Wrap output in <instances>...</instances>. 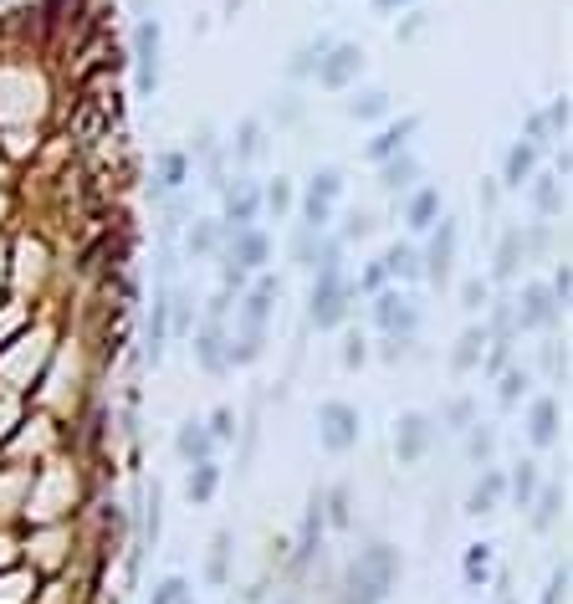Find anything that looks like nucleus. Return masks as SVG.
Returning a JSON list of instances; mask_svg holds the SVG:
<instances>
[{
	"instance_id": "31",
	"label": "nucleus",
	"mask_w": 573,
	"mask_h": 604,
	"mask_svg": "<svg viewBox=\"0 0 573 604\" xmlns=\"http://www.w3.org/2000/svg\"><path fill=\"white\" fill-rule=\"evenodd\" d=\"M517 272H522V241H517V226H507L492 256V282H512Z\"/></svg>"
},
{
	"instance_id": "47",
	"label": "nucleus",
	"mask_w": 573,
	"mask_h": 604,
	"mask_svg": "<svg viewBox=\"0 0 573 604\" xmlns=\"http://www.w3.org/2000/svg\"><path fill=\"white\" fill-rule=\"evenodd\" d=\"M487 302H492V282H481V277L461 282V313H487Z\"/></svg>"
},
{
	"instance_id": "25",
	"label": "nucleus",
	"mask_w": 573,
	"mask_h": 604,
	"mask_svg": "<svg viewBox=\"0 0 573 604\" xmlns=\"http://www.w3.org/2000/svg\"><path fill=\"white\" fill-rule=\"evenodd\" d=\"M481 354H487V323L461 328L456 349H451V374H471V369H481Z\"/></svg>"
},
{
	"instance_id": "43",
	"label": "nucleus",
	"mask_w": 573,
	"mask_h": 604,
	"mask_svg": "<svg viewBox=\"0 0 573 604\" xmlns=\"http://www.w3.org/2000/svg\"><path fill=\"white\" fill-rule=\"evenodd\" d=\"M328 231H307V226H297V236H292V267H302V272H313V256H318V241H323Z\"/></svg>"
},
{
	"instance_id": "55",
	"label": "nucleus",
	"mask_w": 573,
	"mask_h": 604,
	"mask_svg": "<svg viewBox=\"0 0 573 604\" xmlns=\"http://www.w3.org/2000/svg\"><path fill=\"white\" fill-rule=\"evenodd\" d=\"M548 287H553V297L563 302V313H568V297H573V272H568V262L553 272V282H548Z\"/></svg>"
},
{
	"instance_id": "5",
	"label": "nucleus",
	"mask_w": 573,
	"mask_h": 604,
	"mask_svg": "<svg viewBox=\"0 0 573 604\" xmlns=\"http://www.w3.org/2000/svg\"><path fill=\"white\" fill-rule=\"evenodd\" d=\"M364 441V415L359 405H348V400H323L318 405V446L328 456H348Z\"/></svg>"
},
{
	"instance_id": "39",
	"label": "nucleus",
	"mask_w": 573,
	"mask_h": 604,
	"mask_svg": "<svg viewBox=\"0 0 573 604\" xmlns=\"http://www.w3.org/2000/svg\"><path fill=\"white\" fill-rule=\"evenodd\" d=\"M517 241H522V262H538V256L553 251V221H533V226H517Z\"/></svg>"
},
{
	"instance_id": "21",
	"label": "nucleus",
	"mask_w": 573,
	"mask_h": 604,
	"mask_svg": "<svg viewBox=\"0 0 573 604\" xmlns=\"http://www.w3.org/2000/svg\"><path fill=\"white\" fill-rule=\"evenodd\" d=\"M174 456H180L185 466L190 461H215V441H210V430H205V420H180V430H174Z\"/></svg>"
},
{
	"instance_id": "37",
	"label": "nucleus",
	"mask_w": 573,
	"mask_h": 604,
	"mask_svg": "<svg viewBox=\"0 0 573 604\" xmlns=\"http://www.w3.org/2000/svg\"><path fill=\"white\" fill-rule=\"evenodd\" d=\"M538 487H543V482H538V461H517V466L507 471V497H512V507H527Z\"/></svg>"
},
{
	"instance_id": "38",
	"label": "nucleus",
	"mask_w": 573,
	"mask_h": 604,
	"mask_svg": "<svg viewBox=\"0 0 573 604\" xmlns=\"http://www.w3.org/2000/svg\"><path fill=\"white\" fill-rule=\"evenodd\" d=\"M389 93L384 88H364V93H354L348 98V118H359V123H379V118H389Z\"/></svg>"
},
{
	"instance_id": "1",
	"label": "nucleus",
	"mask_w": 573,
	"mask_h": 604,
	"mask_svg": "<svg viewBox=\"0 0 573 604\" xmlns=\"http://www.w3.org/2000/svg\"><path fill=\"white\" fill-rule=\"evenodd\" d=\"M400 574H405L400 548L369 543V548L354 558V564H348V574H343V599H338V604H384Z\"/></svg>"
},
{
	"instance_id": "35",
	"label": "nucleus",
	"mask_w": 573,
	"mask_h": 604,
	"mask_svg": "<svg viewBox=\"0 0 573 604\" xmlns=\"http://www.w3.org/2000/svg\"><path fill=\"white\" fill-rule=\"evenodd\" d=\"M328 47H333V36H313V41H302V47L292 52V62H287V77H292V82H302V77H313Z\"/></svg>"
},
{
	"instance_id": "46",
	"label": "nucleus",
	"mask_w": 573,
	"mask_h": 604,
	"mask_svg": "<svg viewBox=\"0 0 573 604\" xmlns=\"http://www.w3.org/2000/svg\"><path fill=\"white\" fill-rule=\"evenodd\" d=\"M159 528H164V487L154 482V487H149V512H144V543H149V548L159 543Z\"/></svg>"
},
{
	"instance_id": "12",
	"label": "nucleus",
	"mask_w": 573,
	"mask_h": 604,
	"mask_svg": "<svg viewBox=\"0 0 573 604\" xmlns=\"http://www.w3.org/2000/svg\"><path fill=\"white\" fill-rule=\"evenodd\" d=\"M220 200H226V215H220L226 236H231V231H246V226L261 221V185H256L251 175H236V185L220 190Z\"/></svg>"
},
{
	"instance_id": "14",
	"label": "nucleus",
	"mask_w": 573,
	"mask_h": 604,
	"mask_svg": "<svg viewBox=\"0 0 573 604\" xmlns=\"http://www.w3.org/2000/svg\"><path fill=\"white\" fill-rule=\"evenodd\" d=\"M277 297H282V282H277V277H256V282L241 292V308H236L241 328H267L272 313H277Z\"/></svg>"
},
{
	"instance_id": "17",
	"label": "nucleus",
	"mask_w": 573,
	"mask_h": 604,
	"mask_svg": "<svg viewBox=\"0 0 573 604\" xmlns=\"http://www.w3.org/2000/svg\"><path fill=\"white\" fill-rule=\"evenodd\" d=\"M420 180H425V164H420L410 149L379 164V190H384V195H394V200H400V195H410Z\"/></svg>"
},
{
	"instance_id": "36",
	"label": "nucleus",
	"mask_w": 573,
	"mask_h": 604,
	"mask_svg": "<svg viewBox=\"0 0 573 604\" xmlns=\"http://www.w3.org/2000/svg\"><path fill=\"white\" fill-rule=\"evenodd\" d=\"M533 390V374H527L522 364H507L502 374H497V405L502 410H512V405H522V395Z\"/></svg>"
},
{
	"instance_id": "63",
	"label": "nucleus",
	"mask_w": 573,
	"mask_h": 604,
	"mask_svg": "<svg viewBox=\"0 0 573 604\" xmlns=\"http://www.w3.org/2000/svg\"><path fill=\"white\" fill-rule=\"evenodd\" d=\"M139 11H149V0H139Z\"/></svg>"
},
{
	"instance_id": "15",
	"label": "nucleus",
	"mask_w": 573,
	"mask_h": 604,
	"mask_svg": "<svg viewBox=\"0 0 573 604\" xmlns=\"http://www.w3.org/2000/svg\"><path fill=\"white\" fill-rule=\"evenodd\" d=\"M558 430H563V405L553 395H538L527 405V441L538 451H548V446H558Z\"/></svg>"
},
{
	"instance_id": "60",
	"label": "nucleus",
	"mask_w": 573,
	"mask_h": 604,
	"mask_svg": "<svg viewBox=\"0 0 573 604\" xmlns=\"http://www.w3.org/2000/svg\"><path fill=\"white\" fill-rule=\"evenodd\" d=\"M297 113H302V103H297V98H292V93H287V103H282V118H287V123H292V118H297Z\"/></svg>"
},
{
	"instance_id": "32",
	"label": "nucleus",
	"mask_w": 573,
	"mask_h": 604,
	"mask_svg": "<svg viewBox=\"0 0 573 604\" xmlns=\"http://www.w3.org/2000/svg\"><path fill=\"white\" fill-rule=\"evenodd\" d=\"M226 579H231V533L220 528V533L210 538V558H205V584H210V589H226Z\"/></svg>"
},
{
	"instance_id": "27",
	"label": "nucleus",
	"mask_w": 573,
	"mask_h": 604,
	"mask_svg": "<svg viewBox=\"0 0 573 604\" xmlns=\"http://www.w3.org/2000/svg\"><path fill=\"white\" fill-rule=\"evenodd\" d=\"M190 169H195V164H190V154H185V149H164V154L154 159V180H159V190H164V195H180V190H185V180H190Z\"/></svg>"
},
{
	"instance_id": "54",
	"label": "nucleus",
	"mask_w": 573,
	"mask_h": 604,
	"mask_svg": "<svg viewBox=\"0 0 573 604\" xmlns=\"http://www.w3.org/2000/svg\"><path fill=\"white\" fill-rule=\"evenodd\" d=\"M430 26V11H420V6H410V16L400 21V41H415L420 31Z\"/></svg>"
},
{
	"instance_id": "41",
	"label": "nucleus",
	"mask_w": 573,
	"mask_h": 604,
	"mask_svg": "<svg viewBox=\"0 0 573 604\" xmlns=\"http://www.w3.org/2000/svg\"><path fill=\"white\" fill-rule=\"evenodd\" d=\"M476 420H481V410H476V400H471V395H456V400L446 405V415H440L435 425H446V430H451V436H466V430H471Z\"/></svg>"
},
{
	"instance_id": "7",
	"label": "nucleus",
	"mask_w": 573,
	"mask_h": 604,
	"mask_svg": "<svg viewBox=\"0 0 573 604\" xmlns=\"http://www.w3.org/2000/svg\"><path fill=\"white\" fill-rule=\"evenodd\" d=\"M343 200V169L323 164L313 169V180L302 190V226L307 231H333V205Z\"/></svg>"
},
{
	"instance_id": "49",
	"label": "nucleus",
	"mask_w": 573,
	"mask_h": 604,
	"mask_svg": "<svg viewBox=\"0 0 573 604\" xmlns=\"http://www.w3.org/2000/svg\"><path fill=\"white\" fill-rule=\"evenodd\" d=\"M369 231H374V215H369V210H348V215H343L338 241H343V246H354V241H364Z\"/></svg>"
},
{
	"instance_id": "57",
	"label": "nucleus",
	"mask_w": 573,
	"mask_h": 604,
	"mask_svg": "<svg viewBox=\"0 0 573 604\" xmlns=\"http://www.w3.org/2000/svg\"><path fill=\"white\" fill-rule=\"evenodd\" d=\"M543 113L553 118V128H558V134H568V98H553V103H548Z\"/></svg>"
},
{
	"instance_id": "51",
	"label": "nucleus",
	"mask_w": 573,
	"mask_h": 604,
	"mask_svg": "<svg viewBox=\"0 0 573 604\" xmlns=\"http://www.w3.org/2000/svg\"><path fill=\"white\" fill-rule=\"evenodd\" d=\"M389 287V277H384V262H369L364 272H359V282H354V292H364V297H374V292H384Z\"/></svg>"
},
{
	"instance_id": "52",
	"label": "nucleus",
	"mask_w": 573,
	"mask_h": 604,
	"mask_svg": "<svg viewBox=\"0 0 573 604\" xmlns=\"http://www.w3.org/2000/svg\"><path fill=\"white\" fill-rule=\"evenodd\" d=\"M410 354H415V338H384L379 343V359L384 364H405Z\"/></svg>"
},
{
	"instance_id": "40",
	"label": "nucleus",
	"mask_w": 573,
	"mask_h": 604,
	"mask_svg": "<svg viewBox=\"0 0 573 604\" xmlns=\"http://www.w3.org/2000/svg\"><path fill=\"white\" fill-rule=\"evenodd\" d=\"M323 523L328 528H348V523H354V492H348V487H328L323 492Z\"/></svg>"
},
{
	"instance_id": "61",
	"label": "nucleus",
	"mask_w": 573,
	"mask_h": 604,
	"mask_svg": "<svg viewBox=\"0 0 573 604\" xmlns=\"http://www.w3.org/2000/svg\"><path fill=\"white\" fill-rule=\"evenodd\" d=\"M246 6V0H226V21H236V11Z\"/></svg>"
},
{
	"instance_id": "33",
	"label": "nucleus",
	"mask_w": 573,
	"mask_h": 604,
	"mask_svg": "<svg viewBox=\"0 0 573 604\" xmlns=\"http://www.w3.org/2000/svg\"><path fill=\"white\" fill-rule=\"evenodd\" d=\"M492 456H497V425L492 420H476L466 430V461L471 466H492Z\"/></svg>"
},
{
	"instance_id": "45",
	"label": "nucleus",
	"mask_w": 573,
	"mask_h": 604,
	"mask_svg": "<svg viewBox=\"0 0 573 604\" xmlns=\"http://www.w3.org/2000/svg\"><path fill=\"white\" fill-rule=\"evenodd\" d=\"M205 430H210V441H215V446L236 441V430H241V425H236V410H231V405H215L210 420H205Z\"/></svg>"
},
{
	"instance_id": "11",
	"label": "nucleus",
	"mask_w": 573,
	"mask_h": 604,
	"mask_svg": "<svg viewBox=\"0 0 573 604\" xmlns=\"http://www.w3.org/2000/svg\"><path fill=\"white\" fill-rule=\"evenodd\" d=\"M220 262H231V267H241V272L251 277V272H261V267L272 262V236L261 231V226L231 231V236H226V246H220Z\"/></svg>"
},
{
	"instance_id": "56",
	"label": "nucleus",
	"mask_w": 573,
	"mask_h": 604,
	"mask_svg": "<svg viewBox=\"0 0 573 604\" xmlns=\"http://www.w3.org/2000/svg\"><path fill=\"white\" fill-rule=\"evenodd\" d=\"M563 594H568V569H558V574L548 579V589H543L538 604H563Z\"/></svg>"
},
{
	"instance_id": "4",
	"label": "nucleus",
	"mask_w": 573,
	"mask_h": 604,
	"mask_svg": "<svg viewBox=\"0 0 573 604\" xmlns=\"http://www.w3.org/2000/svg\"><path fill=\"white\" fill-rule=\"evenodd\" d=\"M456 246H461V221L440 210V221L430 226V241H425V251H420V277H425L430 287H451Z\"/></svg>"
},
{
	"instance_id": "16",
	"label": "nucleus",
	"mask_w": 573,
	"mask_h": 604,
	"mask_svg": "<svg viewBox=\"0 0 573 604\" xmlns=\"http://www.w3.org/2000/svg\"><path fill=\"white\" fill-rule=\"evenodd\" d=\"M507 502V471L502 466H481V477L471 482V492H466V512L471 517H487V512H497Z\"/></svg>"
},
{
	"instance_id": "62",
	"label": "nucleus",
	"mask_w": 573,
	"mask_h": 604,
	"mask_svg": "<svg viewBox=\"0 0 573 604\" xmlns=\"http://www.w3.org/2000/svg\"><path fill=\"white\" fill-rule=\"evenodd\" d=\"M497 604H517V599H512V594H502V599H497Z\"/></svg>"
},
{
	"instance_id": "58",
	"label": "nucleus",
	"mask_w": 573,
	"mask_h": 604,
	"mask_svg": "<svg viewBox=\"0 0 573 604\" xmlns=\"http://www.w3.org/2000/svg\"><path fill=\"white\" fill-rule=\"evenodd\" d=\"M369 6H374V16H394V11H410L415 0H369Z\"/></svg>"
},
{
	"instance_id": "26",
	"label": "nucleus",
	"mask_w": 573,
	"mask_h": 604,
	"mask_svg": "<svg viewBox=\"0 0 573 604\" xmlns=\"http://www.w3.org/2000/svg\"><path fill=\"white\" fill-rule=\"evenodd\" d=\"M261 154H267V123H261V118H241L236 123V139H231V159L236 164H256Z\"/></svg>"
},
{
	"instance_id": "18",
	"label": "nucleus",
	"mask_w": 573,
	"mask_h": 604,
	"mask_svg": "<svg viewBox=\"0 0 573 604\" xmlns=\"http://www.w3.org/2000/svg\"><path fill=\"white\" fill-rule=\"evenodd\" d=\"M195 343H190V349H195V364L205 369V374H226L231 364H226V323H200L195 333H190Z\"/></svg>"
},
{
	"instance_id": "29",
	"label": "nucleus",
	"mask_w": 573,
	"mask_h": 604,
	"mask_svg": "<svg viewBox=\"0 0 573 604\" xmlns=\"http://www.w3.org/2000/svg\"><path fill=\"white\" fill-rule=\"evenodd\" d=\"M215 492H220V466H215V461H190V477H185L190 507H210Z\"/></svg>"
},
{
	"instance_id": "24",
	"label": "nucleus",
	"mask_w": 573,
	"mask_h": 604,
	"mask_svg": "<svg viewBox=\"0 0 573 604\" xmlns=\"http://www.w3.org/2000/svg\"><path fill=\"white\" fill-rule=\"evenodd\" d=\"M261 354H267V328H241V333H226V364H231V369H251Z\"/></svg>"
},
{
	"instance_id": "22",
	"label": "nucleus",
	"mask_w": 573,
	"mask_h": 604,
	"mask_svg": "<svg viewBox=\"0 0 573 604\" xmlns=\"http://www.w3.org/2000/svg\"><path fill=\"white\" fill-rule=\"evenodd\" d=\"M522 190L533 195V210H538V221H553V215H563V180L553 175V169H538V175L527 180Z\"/></svg>"
},
{
	"instance_id": "19",
	"label": "nucleus",
	"mask_w": 573,
	"mask_h": 604,
	"mask_svg": "<svg viewBox=\"0 0 573 604\" xmlns=\"http://www.w3.org/2000/svg\"><path fill=\"white\" fill-rule=\"evenodd\" d=\"M538 154H543L538 144L517 139V144H512V149L502 154V175H497V185H502V190H522L527 180L538 175Z\"/></svg>"
},
{
	"instance_id": "8",
	"label": "nucleus",
	"mask_w": 573,
	"mask_h": 604,
	"mask_svg": "<svg viewBox=\"0 0 573 604\" xmlns=\"http://www.w3.org/2000/svg\"><path fill=\"white\" fill-rule=\"evenodd\" d=\"M563 302L553 297L548 282H522V292L512 297V328L517 333H538V328H558Z\"/></svg>"
},
{
	"instance_id": "42",
	"label": "nucleus",
	"mask_w": 573,
	"mask_h": 604,
	"mask_svg": "<svg viewBox=\"0 0 573 604\" xmlns=\"http://www.w3.org/2000/svg\"><path fill=\"white\" fill-rule=\"evenodd\" d=\"M169 333L174 338H190L195 333V302H190V292H169Z\"/></svg>"
},
{
	"instance_id": "9",
	"label": "nucleus",
	"mask_w": 573,
	"mask_h": 604,
	"mask_svg": "<svg viewBox=\"0 0 573 604\" xmlns=\"http://www.w3.org/2000/svg\"><path fill=\"white\" fill-rule=\"evenodd\" d=\"M134 72H139V98H154L159 72H164V31H159V16H144L134 26Z\"/></svg>"
},
{
	"instance_id": "20",
	"label": "nucleus",
	"mask_w": 573,
	"mask_h": 604,
	"mask_svg": "<svg viewBox=\"0 0 573 604\" xmlns=\"http://www.w3.org/2000/svg\"><path fill=\"white\" fill-rule=\"evenodd\" d=\"M400 200H405V210H400V215H405V226H410L415 236H420V231H430V226L440 221V210H446V205H440V190H435V185H415V190H410V195H400Z\"/></svg>"
},
{
	"instance_id": "53",
	"label": "nucleus",
	"mask_w": 573,
	"mask_h": 604,
	"mask_svg": "<svg viewBox=\"0 0 573 604\" xmlns=\"http://www.w3.org/2000/svg\"><path fill=\"white\" fill-rule=\"evenodd\" d=\"M220 292L241 297V292H246V272H241V267H231V262H220Z\"/></svg>"
},
{
	"instance_id": "28",
	"label": "nucleus",
	"mask_w": 573,
	"mask_h": 604,
	"mask_svg": "<svg viewBox=\"0 0 573 604\" xmlns=\"http://www.w3.org/2000/svg\"><path fill=\"white\" fill-rule=\"evenodd\" d=\"M384 277H389V282H400V287L420 282V246L394 241V246L384 251Z\"/></svg>"
},
{
	"instance_id": "59",
	"label": "nucleus",
	"mask_w": 573,
	"mask_h": 604,
	"mask_svg": "<svg viewBox=\"0 0 573 604\" xmlns=\"http://www.w3.org/2000/svg\"><path fill=\"white\" fill-rule=\"evenodd\" d=\"M497 195H502V185H492V180H481V190H476L481 210H497Z\"/></svg>"
},
{
	"instance_id": "30",
	"label": "nucleus",
	"mask_w": 573,
	"mask_h": 604,
	"mask_svg": "<svg viewBox=\"0 0 573 604\" xmlns=\"http://www.w3.org/2000/svg\"><path fill=\"white\" fill-rule=\"evenodd\" d=\"M563 487H538L533 492V502H527V507H533V533H553L558 528V517H563Z\"/></svg>"
},
{
	"instance_id": "34",
	"label": "nucleus",
	"mask_w": 573,
	"mask_h": 604,
	"mask_svg": "<svg viewBox=\"0 0 573 604\" xmlns=\"http://www.w3.org/2000/svg\"><path fill=\"white\" fill-rule=\"evenodd\" d=\"M461 579H466V589H487V579H492V543H471L466 548V558H461Z\"/></svg>"
},
{
	"instance_id": "3",
	"label": "nucleus",
	"mask_w": 573,
	"mask_h": 604,
	"mask_svg": "<svg viewBox=\"0 0 573 604\" xmlns=\"http://www.w3.org/2000/svg\"><path fill=\"white\" fill-rule=\"evenodd\" d=\"M369 318H374V328H379L384 338H415L420 323H425L420 302H415L405 287H394V282H389L384 292L369 297Z\"/></svg>"
},
{
	"instance_id": "48",
	"label": "nucleus",
	"mask_w": 573,
	"mask_h": 604,
	"mask_svg": "<svg viewBox=\"0 0 573 604\" xmlns=\"http://www.w3.org/2000/svg\"><path fill=\"white\" fill-rule=\"evenodd\" d=\"M292 200H297V195H292V185H287V180H272L267 190H261V210H272L277 221H282V215L292 210Z\"/></svg>"
},
{
	"instance_id": "13",
	"label": "nucleus",
	"mask_w": 573,
	"mask_h": 604,
	"mask_svg": "<svg viewBox=\"0 0 573 604\" xmlns=\"http://www.w3.org/2000/svg\"><path fill=\"white\" fill-rule=\"evenodd\" d=\"M420 134V113H405V118H389L379 134L364 144V159L369 164H384V159H394V154H405L410 149V139Z\"/></svg>"
},
{
	"instance_id": "6",
	"label": "nucleus",
	"mask_w": 573,
	"mask_h": 604,
	"mask_svg": "<svg viewBox=\"0 0 573 604\" xmlns=\"http://www.w3.org/2000/svg\"><path fill=\"white\" fill-rule=\"evenodd\" d=\"M364 67H369V52L359 47V41H333V47L323 52V62H318V72H313V82L323 93H348V88H359Z\"/></svg>"
},
{
	"instance_id": "44",
	"label": "nucleus",
	"mask_w": 573,
	"mask_h": 604,
	"mask_svg": "<svg viewBox=\"0 0 573 604\" xmlns=\"http://www.w3.org/2000/svg\"><path fill=\"white\" fill-rule=\"evenodd\" d=\"M149 604H190V579L185 574H164L149 594Z\"/></svg>"
},
{
	"instance_id": "10",
	"label": "nucleus",
	"mask_w": 573,
	"mask_h": 604,
	"mask_svg": "<svg viewBox=\"0 0 573 604\" xmlns=\"http://www.w3.org/2000/svg\"><path fill=\"white\" fill-rule=\"evenodd\" d=\"M435 436H440L435 415H425V410H405L400 420H394V456H400V466H420V461L430 456Z\"/></svg>"
},
{
	"instance_id": "2",
	"label": "nucleus",
	"mask_w": 573,
	"mask_h": 604,
	"mask_svg": "<svg viewBox=\"0 0 573 604\" xmlns=\"http://www.w3.org/2000/svg\"><path fill=\"white\" fill-rule=\"evenodd\" d=\"M348 302H354V282H348L343 262L338 267H318L313 272V292H307V323L313 328H338L348 318Z\"/></svg>"
},
{
	"instance_id": "50",
	"label": "nucleus",
	"mask_w": 573,
	"mask_h": 604,
	"mask_svg": "<svg viewBox=\"0 0 573 604\" xmlns=\"http://www.w3.org/2000/svg\"><path fill=\"white\" fill-rule=\"evenodd\" d=\"M369 364V343H364V333H348L343 338V369H364Z\"/></svg>"
},
{
	"instance_id": "23",
	"label": "nucleus",
	"mask_w": 573,
	"mask_h": 604,
	"mask_svg": "<svg viewBox=\"0 0 573 604\" xmlns=\"http://www.w3.org/2000/svg\"><path fill=\"white\" fill-rule=\"evenodd\" d=\"M220 246H226V226H220V221H195L185 231V256H190V262H215Z\"/></svg>"
}]
</instances>
